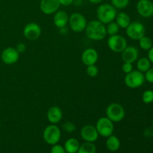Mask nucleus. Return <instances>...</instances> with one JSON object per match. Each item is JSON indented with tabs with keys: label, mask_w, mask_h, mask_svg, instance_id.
<instances>
[{
	"label": "nucleus",
	"mask_w": 153,
	"mask_h": 153,
	"mask_svg": "<svg viewBox=\"0 0 153 153\" xmlns=\"http://www.w3.org/2000/svg\"><path fill=\"white\" fill-rule=\"evenodd\" d=\"M85 34L90 40L100 41L106 37V26L100 21L91 20L88 22L85 28Z\"/></svg>",
	"instance_id": "f257e3e1"
},
{
	"label": "nucleus",
	"mask_w": 153,
	"mask_h": 153,
	"mask_svg": "<svg viewBox=\"0 0 153 153\" xmlns=\"http://www.w3.org/2000/svg\"><path fill=\"white\" fill-rule=\"evenodd\" d=\"M117 14V9L111 4H100L97 10V19L105 25L114 20Z\"/></svg>",
	"instance_id": "f03ea898"
},
{
	"label": "nucleus",
	"mask_w": 153,
	"mask_h": 153,
	"mask_svg": "<svg viewBox=\"0 0 153 153\" xmlns=\"http://www.w3.org/2000/svg\"><path fill=\"white\" fill-rule=\"evenodd\" d=\"M61 131L58 126L55 124L47 126L43 132V137L44 141L49 145H55L61 140Z\"/></svg>",
	"instance_id": "7ed1b4c3"
},
{
	"label": "nucleus",
	"mask_w": 153,
	"mask_h": 153,
	"mask_svg": "<svg viewBox=\"0 0 153 153\" xmlns=\"http://www.w3.org/2000/svg\"><path fill=\"white\" fill-rule=\"evenodd\" d=\"M144 82V75L139 70H132L129 73H127L124 78L125 85L131 89L140 88L143 85Z\"/></svg>",
	"instance_id": "20e7f679"
},
{
	"label": "nucleus",
	"mask_w": 153,
	"mask_h": 153,
	"mask_svg": "<svg viewBox=\"0 0 153 153\" xmlns=\"http://www.w3.org/2000/svg\"><path fill=\"white\" fill-rule=\"evenodd\" d=\"M106 117L113 123L121 122L126 115L125 109L119 103H111L105 111Z\"/></svg>",
	"instance_id": "39448f33"
},
{
	"label": "nucleus",
	"mask_w": 153,
	"mask_h": 153,
	"mask_svg": "<svg viewBox=\"0 0 153 153\" xmlns=\"http://www.w3.org/2000/svg\"><path fill=\"white\" fill-rule=\"evenodd\" d=\"M68 23L72 31L79 33L85 31L88 22L83 14L80 13H73L69 16Z\"/></svg>",
	"instance_id": "423d86ee"
},
{
	"label": "nucleus",
	"mask_w": 153,
	"mask_h": 153,
	"mask_svg": "<svg viewBox=\"0 0 153 153\" xmlns=\"http://www.w3.org/2000/svg\"><path fill=\"white\" fill-rule=\"evenodd\" d=\"M96 128L99 133V135L103 137H108L111 135L114 132V124L111 120L107 117H103L97 120L96 124Z\"/></svg>",
	"instance_id": "0eeeda50"
},
{
	"label": "nucleus",
	"mask_w": 153,
	"mask_h": 153,
	"mask_svg": "<svg viewBox=\"0 0 153 153\" xmlns=\"http://www.w3.org/2000/svg\"><path fill=\"white\" fill-rule=\"evenodd\" d=\"M127 36L133 40H138L145 35L146 28L140 22H130L129 25L126 28Z\"/></svg>",
	"instance_id": "6e6552de"
},
{
	"label": "nucleus",
	"mask_w": 153,
	"mask_h": 153,
	"mask_svg": "<svg viewBox=\"0 0 153 153\" xmlns=\"http://www.w3.org/2000/svg\"><path fill=\"white\" fill-rule=\"evenodd\" d=\"M108 46L114 52H122L127 46V41L124 37L120 34H115L108 39Z\"/></svg>",
	"instance_id": "1a4fd4ad"
},
{
	"label": "nucleus",
	"mask_w": 153,
	"mask_h": 153,
	"mask_svg": "<svg viewBox=\"0 0 153 153\" xmlns=\"http://www.w3.org/2000/svg\"><path fill=\"white\" fill-rule=\"evenodd\" d=\"M41 32L40 26L35 22H29L23 28L24 37L31 41L37 40L41 35Z\"/></svg>",
	"instance_id": "9d476101"
},
{
	"label": "nucleus",
	"mask_w": 153,
	"mask_h": 153,
	"mask_svg": "<svg viewBox=\"0 0 153 153\" xmlns=\"http://www.w3.org/2000/svg\"><path fill=\"white\" fill-rule=\"evenodd\" d=\"M19 58V53L16 48L7 47L2 51L1 54V59L4 64L7 65H12L18 61Z\"/></svg>",
	"instance_id": "9b49d317"
},
{
	"label": "nucleus",
	"mask_w": 153,
	"mask_h": 153,
	"mask_svg": "<svg viewBox=\"0 0 153 153\" xmlns=\"http://www.w3.org/2000/svg\"><path fill=\"white\" fill-rule=\"evenodd\" d=\"M136 9L142 17L150 18L153 16V2L151 0H139Z\"/></svg>",
	"instance_id": "f8f14e48"
},
{
	"label": "nucleus",
	"mask_w": 153,
	"mask_h": 153,
	"mask_svg": "<svg viewBox=\"0 0 153 153\" xmlns=\"http://www.w3.org/2000/svg\"><path fill=\"white\" fill-rule=\"evenodd\" d=\"M81 137L85 142L94 143L97 140L99 137V133L97 128L93 125H85L81 129Z\"/></svg>",
	"instance_id": "ddd939ff"
},
{
	"label": "nucleus",
	"mask_w": 153,
	"mask_h": 153,
	"mask_svg": "<svg viewBox=\"0 0 153 153\" xmlns=\"http://www.w3.org/2000/svg\"><path fill=\"white\" fill-rule=\"evenodd\" d=\"M59 0H40V9L43 13L51 15L58 11L60 7Z\"/></svg>",
	"instance_id": "4468645a"
},
{
	"label": "nucleus",
	"mask_w": 153,
	"mask_h": 153,
	"mask_svg": "<svg viewBox=\"0 0 153 153\" xmlns=\"http://www.w3.org/2000/svg\"><path fill=\"white\" fill-rule=\"evenodd\" d=\"M99 59V54L96 49L93 48L86 49L82 54V61L85 66L96 64Z\"/></svg>",
	"instance_id": "2eb2a0df"
},
{
	"label": "nucleus",
	"mask_w": 153,
	"mask_h": 153,
	"mask_svg": "<svg viewBox=\"0 0 153 153\" xmlns=\"http://www.w3.org/2000/svg\"><path fill=\"white\" fill-rule=\"evenodd\" d=\"M138 49L132 46H127L126 49L121 52V58L123 62L133 64L138 59Z\"/></svg>",
	"instance_id": "dca6fc26"
},
{
	"label": "nucleus",
	"mask_w": 153,
	"mask_h": 153,
	"mask_svg": "<svg viewBox=\"0 0 153 153\" xmlns=\"http://www.w3.org/2000/svg\"><path fill=\"white\" fill-rule=\"evenodd\" d=\"M48 121L52 124H57L62 120L63 112L58 106H52L49 108L46 113Z\"/></svg>",
	"instance_id": "f3484780"
},
{
	"label": "nucleus",
	"mask_w": 153,
	"mask_h": 153,
	"mask_svg": "<svg viewBox=\"0 0 153 153\" xmlns=\"http://www.w3.org/2000/svg\"><path fill=\"white\" fill-rule=\"evenodd\" d=\"M69 16L64 10H58L53 16V22L58 28H64L68 24Z\"/></svg>",
	"instance_id": "a211bd4d"
},
{
	"label": "nucleus",
	"mask_w": 153,
	"mask_h": 153,
	"mask_svg": "<svg viewBox=\"0 0 153 153\" xmlns=\"http://www.w3.org/2000/svg\"><path fill=\"white\" fill-rule=\"evenodd\" d=\"M115 19H116V22L120 28H126L127 26L131 22L130 16L125 12L117 13Z\"/></svg>",
	"instance_id": "6ab92c4d"
},
{
	"label": "nucleus",
	"mask_w": 153,
	"mask_h": 153,
	"mask_svg": "<svg viewBox=\"0 0 153 153\" xmlns=\"http://www.w3.org/2000/svg\"><path fill=\"white\" fill-rule=\"evenodd\" d=\"M106 146L111 152H116L120 147V141L117 136L110 135L106 140Z\"/></svg>",
	"instance_id": "aec40b11"
},
{
	"label": "nucleus",
	"mask_w": 153,
	"mask_h": 153,
	"mask_svg": "<svg viewBox=\"0 0 153 153\" xmlns=\"http://www.w3.org/2000/svg\"><path fill=\"white\" fill-rule=\"evenodd\" d=\"M80 144L76 138H70L64 143V149L67 153H77Z\"/></svg>",
	"instance_id": "412c9836"
},
{
	"label": "nucleus",
	"mask_w": 153,
	"mask_h": 153,
	"mask_svg": "<svg viewBox=\"0 0 153 153\" xmlns=\"http://www.w3.org/2000/svg\"><path fill=\"white\" fill-rule=\"evenodd\" d=\"M97 147L94 143L91 142H85L79 146L77 153H96Z\"/></svg>",
	"instance_id": "4be33fe9"
},
{
	"label": "nucleus",
	"mask_w": 153,
	"mask_h": 153,
	"mask_svg": "<svg viewBox=\"0 0 153 153\" xmlns=\"http://www.w3.org/2000/svg\"><path fill=\"white\" fill-rule=\"evenodd\" d=\"M151 67V62L148 58H140L137 62V68L141 73H146L148 70Z\"/></svg>",
	"instance_id": "5701e85b"
},
{
	"label": "nucleus",
	"mask_w": 153,
	"mask_h": 153,
	"mask_svg": "<svg viewBox=\"0 0 153 153\" xmlns=\"http://www.w3.org/2000/svg\"><path fill=\"white\" fill-rule=\"evenodd\" d=\"M139 40V46L143 50H149L152 47V40L147 36H143Z\"/></svg>",
	"instance_id": "b1692460"
},
{
	"label": "nucleus",
	"mask_w": 153,
	"mask_h": 153,
	"mask_svg": "<svg viewBox=\"0 0 153 153\" xmlns=\"http://www.w3.org/2000/svg\"><path fill=\"white\" fill-rule=\"evenodd\" d=\"M107 27H106V33L107 34H108L109 36L115 35V34H117L120 31V27L117 25L116 22H109L108 24H107Z\"/></svg>",
	"instance_id": "393cba45"
},
{
	"label": "nucleus",
	"mask_w": 153,
	"mask_h": 153,
	"mask_svg": "<svg viewBox=\"0 0 153 153\" xmlns=\"http://www.w3.org/2000/svg\"><path fill=\"white\" fill-rule=\"evenodd\" d=\"M111 1L116 9H123L128 5L130 0H111Z\"/></svg>",
	"instance_id": "a878e982"
},
{
	"label": "nucleus",
	"mask_w": 153,
	"mask_h": 153,
	"mask_svg": "<svg viewBox=\"0 0 153 153\" xmlns=\"http://www.w3.org/2000/svg\"><path fill=\"white\" fill-rule=\"evenodd\" d=\"M142 101L145 104H150L153 102V91L151 90L144 91L142 95Z\"/></svg>",
	"instance_id": "bb28decb"
},
{
	"label": "nucleus",
	"mask_w": 153,
	"mask_h": 153,
	"mask_svg": "<svg viewBox=\"0 0 153 153\" xmlns=\"http://www.w3.org/2000/svg\"><path fill=\"white\" fill-rule=\"evenodd\" d=\"M86 73L88 75V76L91 78L97 77L99 74V69L95 64L94 65H90L87 67Z\"/></svg>",
	"instance_id": "cd10ccee"
},
{
	"label": "nucleus",
	"mask_w": 153,
	"mask_h": 153,
	"mask_svg": "<svg viewBox=\"0 0 153 153\" xmlns=\"http://www.w3.org/2000/svg\"><path fill=\"white\" fill-rule=\"evenodd\" d=\"M76 126L72 122H66L63 125V128L65 131L69 133H72L76 130Z\"/></svg>",
	"instance_id": "c85d7f7f"
},
{
	"label": "nucleus",
	"mask_w": 153,
	"mask_h": 153,
	"mask_svg": "<svg viewBox=\"0 0 153 153\" xmlns=\"http://www.w3.org/2000/svg\"><path fill=\"white\" fill-rule=\"evenodd\" d=\"M51 153H67L64 146L61 145L55 144L51 149Z\"/></svg>",
	"instance_id": "c756f323"
},
{
	"label": "nucleus",
	"mask_w": 153,
	"mask_h": 153,
	"mask_svg": "<svg viewBox=\"0 0 153 153\" xmlns=\"http://www.w3.org/2000/svg\"><path fill=\"white\" fill-rule=\"evenodd\" d=\"M145 80L147 81L149 83L153 84V68H149L147 71L145 73L144 75Z\"/></svg>",
	"instance_id": "7c9ffc66"
},
{
	"label": "nucleus",
	"mask_w": 153,
	"mask_h": 153,
	"mask_svg": "<svg viewBox=\"0 0 153 153\" xmlns=\"http://www.w3.org/2000/svg\"><path fill=\"white\" fill-rule=\"evenodd\" d=\"M122 70L123 71V73H125L126 74L127 73H129L130 72H131L133 70V65L131 63H126L124 62V64L122 66Z\"/></svg>",
	"instance_id": "2f4dec72"
},
{
	"label": "nucleus",
	"mask_w": 153,
	"mask_h": 153,
	"mask_svg": "<svg viewBox=\"0 0 153 153\" xmlns=\"http://www.w3.org/2000/svg\"><path fill=\"white\" fill-rule=\"evenodd\" d=\"M16 49L17 50V52H19V54L23 53V52H25V50H26V46H25V43H19L16 45Z\"/></svg>",
	"instance_id": "473e14b6"
},
{
	"label": "nucleus",
	"mask_w": 153,
	"mask_h": 153,
	"mask_svg": "<svg viewBox=\"0 0 153 153\" xmlns=\"http://www.w3.org/2000/svg\"><path fill=\"white\" fill-rule=\"evenodd\" d=\"M73 1H74V0H59L60 4L63 6H66V7L71 5Z\"/></svg>",
	"instance_id": "72a5a7b5"
},
{
	"label": "nucleus",
	"mask_w": 153,
	"mask_h": 153,
	"mask_svg": "<svg viewBox=\"0 0 153 153\" xmlns=\"http://www.w3.org/2000/svg\"><path fill=\"white\" fill-rule=\"evenodd\" d=\"M148 59L151 63H153V46L149 50H148Z\"/></svg>",
	"instance_id": "f704fd0d"
},
{
	"label": "nucleus",
	"mask_w": 153,
	"mask_h": 153,
	"mask_svg": "<svg viewBox=\"0 0 153 153\" xmlns=\"http://www.w3.org/2000/svg\"><path fill=\"white\" fill-rule=\"evenodd\" d=\"M88 1L91 3H92V4H100L103 0H88Z\"/></svg>",
	"instance_id": "c9c22d12"
},
{
	"label": "nucleus",
	"mask_w": 153,
	"mask_h": 153,
	"mask_svg": "<svg viewBox=\"0 0 153 153\" xmlns=\"http://www.w3.org/2000/svg\"><path fill=\"white\" fill-rule=\"evenodd\" d=\"M73 3H75V4H76V5L79 6L82 4V0H74Z\"/></svg>",
	"instance_id": "e433bc0d"
},
{
	"label": "nucleus",
	"mask_w": 153,
	"mask_h": 153,
	"mask_svg": "<svg viewBox=\"0 0 153 153\" xmlns=\"http://www.w3.org/2000/svg\"><path fill=\"white\" fill-rule=\"evenodd\" d=\"M0 127H1V121H0Z\"/></svg>",
	"instance_id": "4c0bfd02"
}]
</instances>
